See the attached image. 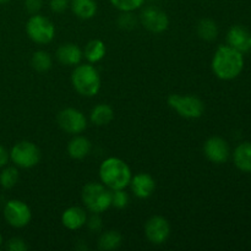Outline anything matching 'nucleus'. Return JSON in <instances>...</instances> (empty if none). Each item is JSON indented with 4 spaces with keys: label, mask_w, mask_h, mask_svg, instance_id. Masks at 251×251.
I'll return each mask as SVG.
<instances>
[{
    "label": "nucleus",
    "mask_w": 251,
    "mask_h": 251,
    "mask_svg": "<svg viewBox=\"0 0 251 251\" xmlns=\"http://www.w3.org/2000/svg\"><path fill=\"white\" fill-rule=\"evenodd\" d=\"M244 68L243 53L230 46H221L212 59V70L218 78L225 81L238 77Z\"/></svg>",
    "instance_id": "obj_1"
},
{
    "label": "nucleus",
    "mask_w": 251,
    "mask_h": 251,
    "mask_svg": "<svg viewBox=\"0 0 251 251\" xmlns=\"http://www.w3.org/2000/svg\"><path fill=\"white\" fill-rule=\"evenodd\" d=\"M131 176L130 167L118 157L104 159L100 167V181L110 190H120L129 186Z\"/></svg>",
    "instance_id": "obj_2"
},
{
    "label": "nucleus",
    "mask_w": 251,
    "mask_h": 251,
    "mask_svg": "<svg viewBox=\"0 0 251 251\" xmlns=\"http://www.w3.org/2000/svg\"><path fill=\"white\" fill-rule=\"evenodd\" d=\"M71 83L78 95L93 97L100 90V73L93 64H78L71 74Z\"/></svg>",
    "instance_id": "obj_3"
},
{
    "label": "nucleus",
    "mask_w": 251,
    "mask_h": 251,
    "mask_svg": "<svg viewBox=\"0 0 251 251\" xmlns=\"http://www.w3.org/2000/svg\"><path fill=\"white\" fill-rule=\"evenodd\" d=\"M83 205L90 212L102 213L112 207V190L100 183H88L81 193Z\"/></svg>",
    "instance_id": "obj_4"
},
{
    "label": "nucleus",
    "mask_w": 251,
    "mask_h": 251,
    "mask_svg": "<svg viewBox=\"0 0 251 251\" xmlns=\"http://www.w3.org/2000/svg\"><path fill=\"white\" fill-rule=\"evenodd\" d=\"M168 104L185 119H199L202 117L205 110V104L196 96H181L174 93L168 97Z\"/></svg>",
    "instance_id": "obj_5"
},
{
    "label": "nucleus",
    "mask_w": 251,
    "mask_h": 251,
    "mask_svg": "<svg viewBox=\"0 0 251 251\" xmlns=\"http://www.w3.org/2000/svg\"><path fill=\"white\" fill-rule=\"evenodd\" d=\"M10 159L16 167L29 169L36 167L41 161V151L31 141H19L10 150Z\"/></svg>",
    "instance_id": "obj_6"
},
{
    "label": "nucleus",
    "mask_w": 251,
    "mask_h": 251,
    "mask_svg": "<svg viewBox=\"0 0 251 251\" xmlns=\"http://www.w3.org/2000/svg\"><path fill=\"white\" fill-rule=\"evenodd\" d=\"M27 36L31 41L37 44H48L53 41L55 36L54 24L46 16L39 14H33L26 24Z\"/></svg>",
    "instance_id": "obj_7"
},
{
    "label": "nucleus",
    "mask_w": 251,
    "mask_h": 251,
    "mask_svg": "<svg viewBox=\"0 0 251 251\" xmlns=\"http://www.w3.org/2000/svg\"><path fill=\"white\" fill-rule=\"evenodd\" d=\"M4 218L11 227L24 228L31 222V208L21 200H10L4 207Z\"/></svg>",
    "instance_id": "obj_8"
},
{
    "label": "nucleus",
    "mask_w": 251,
    "mask_h": 251,
    "mask_svg": "<svg viewBox=\"0 0 251 251\" xmlns=\"http://www.w3.org/2000/svg\"><path fill=\"white\" fill-rule=\"evenodd\" d=\"M59 126L63 131L71 135H78L87 127V119L81 110L76 108H65L56 118Z\"/></svg>",
    "instance_id": "obj_9"
},
{
    "label": "nucleus",
    "mask_w": 251,
    "mask_h": 251,
    "mask_svg": "<svg viewBox=\"0 0 251 251\" xmlns=\"http://www.w3.org/2000/svg\"><path fill=\"white\" fill-rule=\"evenodd\" d=\"M140 22L152 33H162L169 26V19L166 12L156 6L145 7L140 15Z\"/></svg>",
    "instance_id": "obj_10"
},
{
    "label": "nucleus",
    "mask_w": 251,
    "mask_h": 251,
    "mask_svg": "<svg viewBox=\"0 0 251 251\" xmlns=\"http://www.w3.org/2000/svg\"><path fill=\"white\" fill-rule=\"evenodd\" d=\"M145 235L152 244H164L171 235V225L167 218L162 216H153L145 225Z\"/></svg>",
    "instance_id": "obj_11"
},
{
    "label": "nucleus",
    "mask_w": 251,
    "mask_h": 251,
    "mask_svg": "<svg viewBox=\"0 0 251 251\" xmlns=\"http://www.w3.org/2000/svg\"><path fill=\"white\" fill-rule=\"evenodd\" d=\"M203 153H205L206 158L212 163H225L229 158V145L222 137L212 136L203 145Z\"/></svg>",
    "instance_id": "obj_12"
},
{
    "label": "nucleus",
    "mask_w": 251,
    "mask_h": 251,
    "mask_svg": "<svg viewBox=\"0 0 251 251\" xmlns=\"http://www.w3.org/2000/svg\"><path fill=\"white\" fill-rule=\"evenodd\" d=\"M129 185L136 198L147 199L153 194L156 181L149 173H137L135 176H131Z\"/></svg>",
    "instance_id": "obj_13"
},
{
    "label": "nucleus",
    "mask_w": 251,
    "mask_h": 251,
    "mask_svg": "<svg viewBox=\"0 0 251 251\" xmlns=\"http://www.w3.org/2000/svg\"><path fill=\"white\" fill-rule=\"evenodd\" d=\"M87 222V213L82 207L71 206L66 208L61 215V223L69 230H77L86 226Z\"/></svg>",
    "instance_id": "obj_14"
},
{
    "label": "nucleus",
    "mask_w": 251,
    "mask_h": 251,
    "mask_svg": "<svg viewBox=\"0 0 251 251\" xmlns=\"http://www.w3.org/2000/svg\"><path fill=\"white\" fill-rule=\"evenodd\" d=\"M250 37L251 34L243 26H233L227 33L228 46L233 47L240 53L250 51Z\"/></svg>",
    "instance_id": "obj_15"
},
{
    "label": "nucleus",
    "mask_w": 251,
    "mask_h": 251,
    "mask_svg": "<svg viewBox=\"0 0 251 251\" xmlns=\"http://www.w3.org/2000/svg\"><path fill=\"white\" fill-rule=\"evenodd\" d=\"M82 50L75 43H64L56 50V59L66 66H76L82 60Z\"/></svg>",
    "instance_id": "obj_16"
},
{
    "label": "nucleus",
    "mask_w": 251,
    "mask_h": 251,
    "mask_svg": "<svg viewBox=\"0 0 251 251\" xmlns=\"http://www.w3.org/2000/svg\"><path fill=\"white\" fill-rule=\"evenodd\" d=\"M91 141L85 136L75 135L68 144V154L73 159H83L87 157L91 152Z\"/></svg>",
    "instance_id": "obj_17"
},
{
    "label": "nucleus",
    "mask_w": 251,
    "mask_h": 251,
    "mask_svg": "<svg viewBox=\"0 0 251 251\" xmlns=\"http://www.w3.org/2000/svg\"><path fill=\"white\" fill-rule=\"evenodd\" d=\"M234 164L245 173H251V142H243L233 153Z\"/></svg>",
    "instance_id": "obj_18"
},
{
    "label": "nucleus",
    "mask_w": 251,
    "mask_h": 251,
    "mask_svg": "<svg viewBox=\"0 0 251 251\" xmlns=\"http://www.w3.org/2000/svg\"><path fill=\"white\" fill-rule=\"evenodd\" d=\"M70 7L74 15L81 20H90L97 14L96 0H71Z\"/></svg>",
    "instance_id": "obj_19"
},
{
    "label": "nucleus",
    "mask_w": 251,
    "mask_h": 251,
    "mask_svg": "<svg viewBox=\"0 0 251 251\" xmlns=\"http://www.w3.org/2000/svg\"><path fill=\"white\" fill-rule=\"evenodd\" d=\"M105 53H107V48H105L104 42L100 39H92L88 42L82 51L83 56L90 64L100 63L105 56Z\"/></svg>",
    "instance_id": "obj_20"
},
{
    "label": "nucleus",
    "mask_w": 251,
    "mask_h": 251,
    "mask_svg": "<svg viewBox=\"0 0 251 251\" xmlns=\"http://www.w3.org/2000/svg\"><path fill=\"white\" fill-rule=\"evenodd\" d=\"M91 122L97 126H104L108 125L113 119H114V112L109 104L105 103H100L93 109L91 110Z\"/></svg>",
    "instance_id": "obj_21"
},
{
    "label": "nucleus",
    "mask_w": 251,
    "mask_h": 251,
    "mask_svg": "<svg viewBox=\"0 0 251 251\" xmlns=\"http://www.w3.org/2000/svg\"><path fill=\"white\" fill-rule=\"evenodd\" d=\"M122 234L117 230H108L104 232L98 239V249L103 251L115 250L122 245Z\"/></svg>",
    "instance_id": "obj_22"
},
{
    "label": "nucleus",
    "mask_w": 251,
    "mask_h": 251,
    "mask_svg": "<svg viewBox=\"0 0 251 251\" xmlns=\"http://www.w3.org/2000/svg\"><path fill=\"white\" fill-rule=\"evenodd\" d=\"M199 37L203 41H215L218 36V26L213 20L202 19L199 21L198 27H196Z\"/></svg>",
    "instance_id": "obj_23"
},
{
    "label": "nucleus",
    "mask_w": 251,
    "mask_h": 251,
    "mask_svg": "<svg viewBox=\"0 0 251 251\" xmlns=\"http://www.w3.org/2000/svg\"><path fill=\"white\" fill-rule=\"evenodd\" d=\"M31 64L32 68L38 71V73H47L48 70H50L51 65H53V60H51V56L48 51L37 50L32 55Z\"/></svg>",
    "instance_id": "obj_24"
},
{
    "label": "nucleus",
    "mask_w": 251,
    "mask_h": 251,
    "mask_svg": "<svg viewBox=\"0 0 251 251\" xmlns=\"http://www.w3.org/2000/svg\"><path fill=\"white\" fill-rule=\"evenodd\" d=\"M19 171L16 167H4L0 173V185L4 189L9 190L12 189L19 181Z\"/></svg>",
    "instance_id": "obj_25"
},
{
    "label": "nucleus",
    "mask_w": 251,
    "mask_h": 251,
    "mask_svg": "<svg viewBox=\"0 0 251 251\" xmlns=\"http://www.w3.org/2000/svg\"><path fill=\"white\" fill-rule=\"evenodd\" d=\"M113 6L119 11H135L144 5L145 0H110Z\"/></svg>",
    "instance_id": "obj_26"
},
{
    "label": "nucleus",
    "mask_w": 251,
    "mask_h": 251,
    "mask_svg": "<svg viewBox=\"0 0 251 251\" xmlns=\"http://www.w3.org/2000/svg\"><path fill=\"white\" fill-rule=\"evenodd\" d=\"M129 205V195L125 189L120 190H112V206L113 207L122 210Z\"/></svg>",
    "instance_id": "obj_27"
},
{
    "label": "nucleus",
    "mask_w": 251,
    "mask_h": 251,
    "mask_svg": "<svg viewBox=\"0 0 251 251\" xmlns=\"http://www.w3.org/2000/svg\"><path fill=\"white\" fill-rule=\"evenodd\" d=\"M136 17L132 15V11H123L118 20V25L123 29H132L136 26Z\"/></svg>",
    "instance_id": "obj_28"
},
{
    "label": "nucleus",
    "mask_w": 251,
    "mask_h": 251,
    "mask_svg": "<svg viewBox=\"0 0 251 251\" xmlns=\"http://www.w3.org/2000/svg\"><path fill=\"white\" fill-rule=\"evenodd\" d=\"M6 249L10 251H26L28 247L22 238H12L7 243Z\"/></svg>",
    "instance_id": "obj_29"
},
{
    "label": "nucleus",
    "mask_w": 251,
    "mask_h": 251,
    "mask_svg": "<svg viewBox=\"0 0 251 251\" xmlns=\"http://www.w3.org/2000/svg\"><path fill=\"white\" fill-rule=\"evenodd\" d=\"M86 225H87L88 229H90L91 232H100V230L102 229V226H103L102 218L98 216V213H93L90 218L87 217V222H86Z\"/></svg>",
    "instance_id": "obj_30"
},
{
    "label": "nucleus",
    "mask_w": 251,
    "mask_h": 251,
    "mask_svg": "<svg viewBox=\"0 0 251 251\" xmlns=\"http://www.w3.org/2000/svg\"><path fill=\"white\" fill-rule=\"evenodd\" d=\"M49 6L51 11L55 14H63L69 7V0H50Z\"/></svg>",
    "instance_id": "obj_31"
},
{
    "label": "nucleus",
    "mask_w": 251,
    "mask_h": 251,
    "mask_svg": "<svg viewBox=\"0 0 251 251\" xmlns=\"http://www.w3.org/2000/svg\"><path fill=\"white\" fill-rule=\"evenodd\" d=\"M42 5L43 0H25V9L32 15L37 14L42 9Z\"/></svg>",
    "instance_id": "obj_32"
},
{
    "label": "nucleus",
    "mask_w": 251,
    "mask_h": 251,
    "mask_svg": "<svg viewBox=\"0 0 251 251\" xmlns=\"http://www.w3.org/2000/svg\"><path fill=\"white\" fill-rule=\"evenodd\" d=\"M9 161H10V153L7 152V150L5 149V147H2L1 145H0V168H4Z\"/></svg>",
    "instance_id": "obj_33"
},
{
    "label": "nucleus",
    "mask_w": 251,
    "mask_h": 251,
    "mask_svg": "<svg viewBox=\"0 0 251 251\" xmlns=\"http://www.w3.org/2000/svg\"><path fill=\"white\" fill-rule=\"evenodd\" d=\"M2 243H4V238H2V235L0 234V249H1L2 247Z\"/></svg>",
    "instance_id": "obj_34"
},
{
    "label": "nucleus",
    "mask_w": 251,
    "mask_h": 251,
    "mask_svg": "<svg viewBox=\"0 0 251 251\" xmlns=\"http://www.w3.org/2000/svg\"><path fill=\"white\" fill-rule=\"evenodd\" d=\"M10 0H0V4H6V2H9Z\"/></svg>",
    "instance_id": "obj_35"
},
{
    "label": "nucleus",
    "mask_w": 251,
    "mask_h": 251,
    "mask_svg": "<svg viewBox=\"0 0 251 251\" xmlns=\"http://www.w3.org/2000/svg\"><path fill=\"white\" fill-rule=\"evenodd\" d=\"M250 49H251V37H250Z\"/></svg>",
    "instance_id": "obj_36"
}]
</instances>
